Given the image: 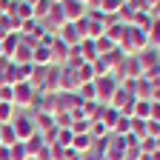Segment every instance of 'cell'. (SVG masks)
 Instances as JSON below:
<instances>
[{
  "label": "cell",
  "instance_id": "obj_1",
  "mask_svg": "<svg viewBox=\"0 0 160 160\" xmlns=\"http://www.w3.org/2000/svg\"><path fill=\"white\" fill-rule=\"evenodd\" d=\"M60 12H63L66 23H77L80 17H86V3H80V0H60Z\"/></svg>",
  "mask_w": 160,
  "mask_h": 160
},
{
  "label": "cell",
  "instance_id": "obj_2",
  "mask_svg": "<svg viewBox=\"0 0 160 160\" xmlns=\"http://www.w3.org/2000/svg\"><path fill=\"white\" fill-rule=\"evenodd\" d=\"M57 32H60V37H63V43H66V46H80V32H77L74 23H63Z\"/></svg>",
  "mask_w": 160,
  "mask_h": 160
},
{
  "label": "cell",
  "instance_id": "obj_3",
  "mask_svg": "<svg viewBox=\"0 0 160 160\" xmlns=\"http://www.w3.org/2000/svg\"><path fill=\"white\" fill-rule=\"evenodd\" d=\"M52 0H37V3L32 6V12H34V20H37V23H43V20L49 17V12H52Z\"/></svg>",
  "mask_w": 160,
  "mask_h": 160
},
{
  "label": "cell",
  "instance_id": "obj_4",
  "mask_svg": "<svg viewBox=\"0 0 160 160\" xmlns=\"http://www.w3.org/2000/svg\"><path fill=\"white\" fill-rule=\"evenodd\" d=\"M146 40L157 49L160 46V17H152V23H149V29H146Z\"/></svg>",
  "mask_w": 160,
  "mask_h": 160
},
{
  "label": "cell",
  "instance_id": "obj_5",
  "mask_svg": "<svg viewBox=\"0 0 160 160\" xmlns=\"http://www.w3.org/2000/svg\"><path fill=\"white\" fill-rule=\"evenodd\" d=\"M34 63H52V49H49V43H43V46L34 49Z\"/></svg>",
  "mask_w": 160,
  "mask_h": 160
},
{
  "label": "cell",
  "instance_id": "obj_6",
  "mask_svg": "<svg viewBox=\"0 0 160 160\" xmlns=\"http://www.w3.org/2000/svg\"><path fill=\"white\" fill-rule=\"evenodd\" d=\"M26 3H29V6H34V3H37V0H26Z\"/></svg>",
  "mask_w": 160,
  "mask_h": 160
}]
</instances>
